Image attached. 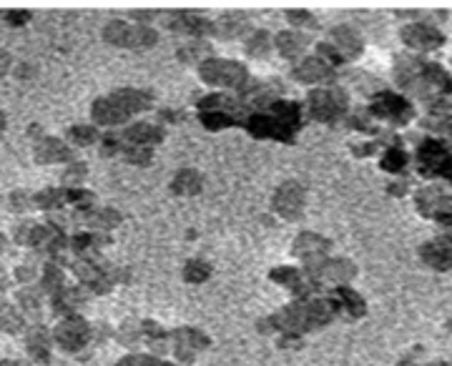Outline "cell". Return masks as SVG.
Returning <instances> with one entry per match:
<instances>
[{"label":"cell","mask_w":452,"mask_h":366,"mask_svg":"<svg viewBox=\"0 0 452 366\" xmlns=\"http://www.w3.org/2000/svg\"><path fill=\"white\" fill-rule=\"evenodd\" d=\"M335 301H299V304L284 306L279 314L269 319V324L287 333L312 331V329L329 324L332 316H335Z\"/></svg>","instance_id":"6da1fadb"},{"label":"cell","mask_w":452,"mask_h":366,"mask_svg":"<svg viewBox=\"0 0 452 366\" xmlns=\"http://www.w3.org/2000/svg\"><path fill=\"white\" fill-rule=\"evenodd\" d=\"M103 38L118 48H131V51H146L158 40L156 31L149 26H128L124 20H113L103 31Z\"/></svg>","instance_id":"7a4b0ae2"},{"label":"cell","mask_w":452,"mask_h":366,"mask_svg":"<svg viewBox=\"0 0 452 366\" xmlns=\"http://www.w3.org/2000/svg\"><path fill=\"white\" fill-rule=\"evenodd\" d=\"M199 76H201L203 83L209 85H219V88H239L246 80V68L236 60H226V58H209L203 60L199 66Z\"/></svg>","instance_id":"3957f363"},{"label":"cell","mask_w":452,"mask_h":366,"mask_svg":"<svg viewBox=\"0 0 452 366\" xmlns=\"http://www.w3.org/2000/svg\"><path fill=\"white\" fill-rule=\"evenodd\" d=\"M344 108H347V96L340 88H319L309 96V113L324 123L337 121L344 113Z\"/></svg>","instance_id":"277c9868"},{"label":"cell","mask_w":452,"mask_h":366,"mask_svg":"<svg viewBox=\"0 0 452 366\" xmlns=\"http://www.w3.org/2000/svg\"><path fill=\"white\" fill-rule=\"evenodd\" d=\"M307 274L312 281H335V284H344L349 279H354V263L347 259H312L307 261Z\"/></svg>","instance_id":"5b68a950"},{"label":"cell","mask_w":452,"mask_h":366,"mask_svg":"<svg viewBox=\"0 0 452 366\" xmlns=\"http://www.w3.org/2000/svg\"><path fill=\"white\" fill-rule=\"evenodd\" d=\"M53 339H56V344H58L60 349H66V351H78V349H83L85 344H88V339H91V326H88L81 316H66V319L56 326Z\"/></svg>","instance_id":"8992f818"},{"label":"cell","mask_w":452,"mask_h":366,"mask_svg":"<svg viewBox=\"0 0 452 366\" xmlns=\"http://www.w3.org/2000/svg\"><path fill=\"white\" fill-rule=\"evenodd\" d=\"M274 211L282 218H289V221L301 216V211H304V189L299 183L289 181L279 186V191L274 193Z\"/></svg>","instance_id":"52a82bcc"},{"label":"cell","mask_w":452,"mask_h":366,"mask_svg":"<svg viewBox=\"0 0 452 366\" xmlns=\"http://www.w3.org/2000/svg\"><path fill=\"white\" fill-rule=\"evenodd\" d=\"M402 40L407 46L415 48V51H435V48L442 46V33L433 26H422V23H415V26L402 28Z\"/></svg>","instance_id":"ba28073f"},{"label":"cell","mask_w":452,"mask_h":366,"mask_svg":"<svg viewBox=\"0 0 452 366\" xmlns=\"http://www.w3.org/2000/svg\"><path fill=\"white\" fill-rule=\"evenodd\" d=\"M209 347V339L203 336L201 331H196V329H178L176 333H174V351H176L178 359L184 361H191L194 359V354L201 351V349Z\"/></svg>","instance_id":"9c48e42d"},{"label":"cell","mask_w":452,"mask_h":366,"mask_svg":"<svg viewBox=\"0 0 452 366\" xmlns=\"http://www.w3.org/2000/svg\"><path fill=\"white\" fill-rule=\"evenodd\" d=\"M419 256L427 266L440 268V271H450L452 268V241L450 238H437L430 241L419 249Z\"/></svg>","instance_id":"30bf717a"},{"label":"cell","mask_w":452,"mask_h":366,"mask_svg":"<svg viewBox=\"0 0 452 366\" xmlns=\"http://www.w3.org/2000/svg\"><path fill=\"white\" fill-rule=\"evenodd\" d=\"M374 113L382 118H390L394 123H405L407 118H410V105L407 101H402L400 96H394V93H382L377 103H374Z\"/></svg>","instance_id":"8fae6325"},{"label":"cell","mask_w":452,"mask_h":366,"mask_svg":"<svg viewBox=\"0 0 452 366\" xmlns=\"http://www.w3.org/2000/svg\"><path fill=\"white\" fill-rule=\"evenodd\" d=\"M93 121L101 125H118L124 123L126 118H128V113L121 108V103H118L113 96H108V98H101L93 103Z\"/></svg>","instance_id":"7c38bea8"},{"label":"cell","mask_w":452,"mask_h":366,"mask_svg":"<svg viewBox=\"0 0 452 366\" xmlns=\"http://www.w3.org/2000/svg\"><path fill=\"white\" fill-rule=\"evenodd\" d=\"M332 243L324 238V236H317V234H299L294 238V254L301 256L304 261H312V259H319L329 251Z\"/></svg>","instance_id":"4fadbf2b"},{"label":"cell","mask_w":452,"mask_h":366,"mask_svg":"<svg viewBox=\"0 0 452 366\" xmlns=\"http://www.w3.org/2000/svg\"><path fill=\"white\" fill-rule=\"evenodd\" d=\"M332 76H335L332 66L321 58H307L294 71V78L301 80V83H321V80H329Z\"/></svg>","instance_id":"5bb4252c"},{"label":"cell","mask_w":452,"mask_h":366,"mask_svg":"<svg viewBox=\"0 0 452 366\" xmlns=\"http://www.w3.org/2000/svg\"><path fill=\"white\" fill-rule=\"evenodd\" d=\"M73 274L78 276L85 286H91L93 291H99V294H106V291L111 288V279L103 274V268L93 266V263H88V261L73 263Z\"/></svg>","instance_id":"9a60e30c"},{"label":"cell","mask_w":452,"mask_h":366,"mask_svg":"<svg viewBox=\"0 0 452 366\" xmlns=\"http://www.w3.org/2000/svg\"><path fill=\"white\" fill-rule=\"evenodd\" d=\"M332 43H335L337 55H340V58L352 60V58H357V55L362 53V38L354 33L352 28H347V26L337 28L335 33H332Z\"/></svg>","instance_id":"2e32d148"},{"label":"cell","mask_w":452,"mask_h":366,"mask_svg":"<svg viewBox=\"0 0 452 366\" xmlns=\"http://www.w3.org/2000/svg\"><path fill=\"white\" fill-rule=\"evenodd\" d=\"M35 161L38 164H58V161H71V148L58 138H43L35 146Z\"/></svg>","instance_id":"e0dca14e"},{"label":"cell","mask_w":452,"mask_h":366,"mask_svg":"<svg viewBox=\"0 0 452 366\" xmlns=\"http://www.w3.org/2000/svg\"><path fill=\"white\" fill-rule=\"evenodd\" d=\"M113 98L121 103V108H124L128 116H133V113H141V111H149L151 108V93L146 91H136V88H121V91L111 93Z\"/></svg>","instance_id":"ac0fdd59"},{"label":"cell","mask_w":452,"mask_h":366,"mask_svg":"<svg viewBox=\"0 0 452 366\" xmlns=\"http://www.w3.org/2000/svg\"><path fill=\"white\" fill-rule=\"evenodd\" d=\"M169 28L171 31H176V33H189V35H199L203 33L209 23L196 13H171L169 15Z\"/></svg>","instance_id":"d6986e66"},{"label":"cell","mask_w":452,"mask_h":366,"mask_svg":"<svg viewBox=\"0 0 452 366\" xmlns=\"http://www.w3.org/2000/svg\"><path fill=\"white\" fill-rule=\"evenodd\" d=\"M124 136L131 146H153L164 138V131L151 123H133L126 128Z\"/></svg>","instance_id":"ffe728a7"},{"label":"cell","mask_w":452,"mask_h":366,"mask_svg":"<svg viewBox=\"0 0 452 366\" xmlns=\"http://www.w3.org/2000/svg\"><path fill=\"white\" fill-rule=\"evenodd\" d=\"M201 176H199L194 168H184L178 171L176 178H174V183H171V189H174V193H178V196H196L199 191H201Z\"/></svg>","instance_id":"44dd1931"},{"label":"cell","mask_w":452,"mask_h":366,"mask_svg":"<svg viewBox=\"0 0 452 366\" xmlns=\"http://www.w3.org/2000/svg\"><path fill=\"white\" fill-rule=\"evenodd\" d=\"M335 306L337 308H344L349 316H362L365 314V299L360 294H354L352 288L347 286H340L335 288Z\"/></svg>","instance_id":"7402d4cb"},{"label":"cell","mask_w":452,"mask_h":366,"mask_svg":"<svg viewBox=\"0 0 452 366\" xmlns=\"http://www.w3.org/2000/svg\"><path fill=\"white\" fill-rule=\"evenodd\" d=\"M304 46H307V38L294 33V31H284V33L276 35V48H279L284 58H296L304 51Z\"/></svg>","instance_id":"603a6c76"},{"label":"cell","mask_w":452,"mask_h":366,"mask_svg":"<svg viewBox=\"0 0 452 366\" xmlns=\"http://www.w3.org/2000/svg\"><path fill=\"white\" fill-rule=\"evenodd\" d=\"M246 31V18L244 15H224L221 20L214 23V33L221 38H236Z\"/></svg>","instance_id":"cb8c5ba5"},{"label":"cell","mask_w":452,"mask_h":366,"mask_svg":"<svg viewBox=\"0 0 452 366\" xmlns=\"http://www.w3.org/2000/svg\"><path fill=\"white\" fill-rule=\"evenodd\" d=\"M28 351H31V356L38 361H48V333L43 326H35L31 329V333H28Z\"/></svg>","instance_id":"d4e9b609"},{"label":"cell","mask_w":452,"mask_h":366,"mask_svg":"<svg viewBox=\"0 0 452 366\" xmlns=\"http://www.w3.org/2000/svg\"><path fill=\"white\" fill-rule=\"evenodd\" d=\"M118 221H121V216H118L113 209H99V211H93L91 216H88V223H91L93 229H101V231L113 229Z\"/></svg>","instance_id":"484cf974"},{"label":"cell","mask_w":452,"mask_h":366,"mask_svg":"<svg viewBox=\"0 0 452 366\" xmlns=\"http://www.w3.org/2000/svg\"><path fill=\"white\" fill-rule=\"evenodd\" d=\"M419 156H422V166H425L427 171L440 168V166L447 161L445 150H440V146H433V143H427L425 148H422V153H419Z\"/></svg>","instance_id":"4316f807"},{"label":"cell","mask_w":452,"mask_h":366,"mask_svg":"<svg viewBox=\"0 0 452 366\" xmlns=\"http://www.w3.org/2000/svg\"><path fill=\"white\" fill-rule=\"evenodd\" d=\"M209 274H211V268H209V263H206V261H189V263H186V268H184V279L189 284L206 281V279H209Z\"/></svg>","instance_id":"83f0119b"},{"label":"cell","mask_w":452,"mask_h":366,"mask_svg":"<svg viewBox=\"0 0 452 366\" xmlns=\"http://www.w3.org/2000/svg\"><path fill=\"white\" fill-rule=\"evenodd\" d=\"M71 141H76L78 146H91L99 141V133H96V128H91V125H73Z\"/></svg>","instance_id":"f1b7e54d"},{"label":"cell","mask_w":452,"mask_h":366,"mask_svg":"<svg viewBox=\"0 0 452 366\" xmlns=\"http://www.w3.org/2000/svg\"><path fill=\"white\" fill-rule=\"evenodd\" d=\"M231 101L224 98V96H209L206 101H201V111L203 113H226L231 108Z\"/></svg>","instance_id":"f546056e"},{"label":"cell","mask_w":452,"mask_h":366,"mask_svg":"<svg viewBox=\"0 0 452 366\" xmlns=\"http://www.w3.org/2000/svg\"><path fill=\"white\" fill-rule=\"evenodd\" d=\"M63 198H66V193H60L58 189H48V191H43V193L35 196V203H38L40 209H56Z\"/></svg>","instance_id":"4dcf8cb0"},{"label":"cell","mask_w":452,"mask_h":366,"mask_svg":"<svg viewBox=\"0 0 452 366\" xmlns=\"http://www.w3.org/2000/svg\"><path fill=\"white\" fill-rule=\"evenodd\" d=\"M116 366H171V364L153 359V356H144V354H131V356H126V359L118 361Z\"/></svg>","instance_id":"1f68e13d"},{"label":"cell","mask_w":452,"mask_h":366,"mask_svg":"<svg viewBox=\"0 0 452 366\" xmlns=\"http://www.w3.org/2000/svg\"><path fill=\"white\" fill-rule=\"evenodd\" d=\"M124 156L128 158L131 164L149 166V161H151V148H146V146H128V148L124 150Z\"/></svg>","instance_id":"d6a6232c"},{"label":"cell","mask_w":452,"mask_h":366,"mask_svg":"<svg viewBox=\"0 0 452 366\" xmlns=\"http://www.w3.org/2000/svg\"><path fill=\"white\" fill-rule=\"evenodd\" d=\"M271 279H274L276 284H284V286H289V288H294L296 284H299V274L289 266H282V268H276V271H271Z\"/></svg>","instance_id":"836d02e7"},{"label":"cell","mask_w":452,"mask_h":366,"mask_svg":"<svg viewBox=\"0 0 452 366\" xmlns=\"http://www.w3.org/2000/svg\"><path fill=\"white\" fill-rule=\"evenodd\" d=\"M405 153H402L400 148H390L385 153V158H382V168L385 171H400L402 166H405Z\"/></svg>","instance_id":"e575fe53"},{"label":"cell","mask_w":452,"mask_h":366,"mask_svg":"<svg viewBox=\"0 0 452 366\" xmlns=\"http://www.w3.org/2000/svg\"><path fill=\"white\" fill-rule=\"evenodd\" d=\"M201 121L206 128L211 131H219V128H226L231 123V118L226 113H201Z\"/></svg>","instance_id":"d590c367"},{"label":"cell","mask_w":452,"mask_h":366,"mask_svg":"<svg viewBox=\"0 0 452 366\" xmlns=\"http://www.w3.org/2000/svg\"><path fill=\"white\" fill-rule=\"evenodd\" d=\"M209 53V46L206 43H191V46H184L178 51V58L181 60H199L201 55Z\"/></svg>","instance_id":"8d00e7d4"},{"label":"cell","mask_w":452,"mask_h":366,"mask_svg":"<svg viewBox=\"0 0 452 366\" xmlns=\"http://www.w3.org/2000/svg\"><path fill=\"white\" fill-rule=\"evenodd\" d=\"M287 18H289V23L296 28H315L317 26L315 15L307 13V10H292V13H287Z\"/></svg>","instance_id":"74e56055"},{"label":"cell","mask_w":452,"mask_h":366,"mask_svg":"<svg viewBox=\"0 0 452 366\" xmlns=\"http://www.w3.org/2000/svg\"><path fill=\"white\" fill-rule=\"evenodd\" d=\"M60 281H63V274H60L56 266H46V274H43V288L46 291H56V288L60 286Z\"/></svg>","instance_id":"f35d334b"},{"label":"cell","mask_w":452,"mask_h":366,"mask_svg":"<svg viewBox=\"0 0 452 366\" xmlns=\"http://www.w3.org/2000/svg\"><path fill=\"white\" fill-rule=\"evenodd\" d=\"M269 48V35L267 33H256L254 38L246 43V51H249V55H264Z\"/></svg>","instance_id":"ab89813d"},{"label":"cell","mask_w":452,"mask_h":366,"mask_svg":"<svg viewBox=\"0 0 452 366\" xmlns=\"http://www.w3.org/2000/svg\"><path fill=\"white\" fill-rule=\"evenodd\" d=\"M20 304L26 306L28 314H35V311H40V301H38V296L28 294V291H23V294H20Z\"/></svg>","instance_id":"60d3db41"},{"label":"cell","mask_w":452,"mask_h":366,"mask_svg":"<svg viewBox=\"0 0 452 366\" xmlns=\"http://www.w3.org/2000/svg\"><path fill=\"white\" fill-rule=\"evenodd\" d=\"M3 18H6L10 26H23V23L31 20V13H6Z\"/></svg>","instance_id":"b9f144b4"},{"label":"cell","mask_w":452,"mask_h":366,"mask_svg":"<svg viewBox=\"0 0 452 366\" xmlns=\"http://www.w3.org/2000/svg\"><path fill=\"white\" fill-rule=\"evenodd\" d=\"M73 171H68L66 173V183H71V181H81V178L85 176V166L83 164H78V166H71Z\"/></svg>","instance_id":"7bdbcfd3"},{"label":"cell","mask_w":452,"mask_h":366,"mask_svg":"<svg viewBox=\"0 0 452 366\" xmlns=\"http://www.w3.org/2000/svg\"><path fill=\"white\" fill-rule=\"evenodd\" d=\"M8 68H10V55L0 51V76H3V73H6Z\"/></svg>","instance_id":"ee69618b"},{"label":"cell","mask_w":452,"mask_h":366,"mask_svg":"<svg viewBox=\"0 0 452 366\" xmlns=\"http://www.w3.org/2000/svg\"><path fill=\"white\" fill-rule=\"evenodd\" d=\"M28 268H31V266H23V271H18L15 276H18V279H23V281H28V279L33 276V271H28Z\"/></svg>","instance_id":"f6af8a7d"},{"label":"cell","mask_w":452,"mask_h":366,"mask_svg":"<svg viewBox=\"0 0 452 366\" xmlns=\"http://www.w3.org/2000/svg\"><path fill=\"white\" fill-rule=\"evenodd\" d=\"M13 203H15V206H26V198L15 193V196H13ZM18 211H23V209H18Z\"/></svg>","instance_id":"bcb514c9"},{"label":"cell","mask_w":452,"mask_h":366,"mask_svg":"<svg viewBox=\"0 0 452 366\" xmlns=\"http://www.w3.org/2000/svg\"><path fill=\"white\" fill-rule=\"evenodd\" d=\"M0 366H23L20 361H10V359H3L0 361Z\"/></svg>","instance_id":"7dc6e473"},{"label":"cell","mask_w":452,"mask_h":366,"mask_svg":"<svg viewBox=\"0 0 452 366\" xmlns=\"http://www.w3.org/2000/svg\"><path fill=\"white\" fill-rule=\"evenodd\" d=\"M0 251H6V236L0 234Z\"/></svg>","instance_id":"c3c4849f"},{"label":"cell","mask_w":452,"mask_h":366,"mask_svg":"<svg viewBox=\"0 0 452 366\" xmlns=\"http://www.w3.org/2000/svg\"><path fill=\"white\" fill-rule=\"evenodd\" d=\"M3 128H6V116L0 113V131H3Z\"/></svg>","instance_id":"681fc988"},{"label":"cell","mask_w":452,"mask_h":366,"mask_svg":"<svg viewBox=\"0 0 452 366\" xmlns=\"http://www.w3.org/2000/svg\"><path fill=\"white\" fill-rule=\"evenodd\" d=\"M397 366H417V364H415V361H400Z\"/></svg>","instance_id":"f907efd6"},{"label":"cell","mask_w":452,"mask_h":366,"mask_svg":"<svg viewBox=\"0 0 452 366\" xmlns=\"http://www.w3.org/2000/svg\"><path fill=\"white\" fill-rule=\"evenodd\" d=\"M433 366H452V364H433Z\"/></svg>","instance_id":"816d5d0a"},{"label":"cell","mask_w":452,"mask_h":366,"mask_svg":"<svg viewBox=\"0 0 452 366\" xmlns=\"http://www.w3.org/2000/svg\"><path fill=\"white\" fill-rule=\"evenodd\" d=\"M450 329H452V321H450Z\"/></svg>","instance_id":"f5cc1de1"}]
</instances>
